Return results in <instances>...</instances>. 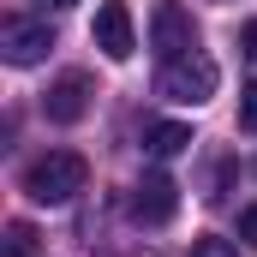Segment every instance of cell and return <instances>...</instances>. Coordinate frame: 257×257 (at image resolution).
<instances>
[{
  "instance_id": "obj_1",
  "label": "cell",
  "mask_w": 257,
  "mask_h": 257,
  "mask_svg": "<svg viewBox=\"0 0 257 257\" xmlns=\"http://www.w3.org/2000/svg\"><path fill=\"white\" fill-rule=\"evenodd\" d=\"M84 180H90V162L78 150H48V156H36L24 168V192L36 203H72L84 192Z\"/></svg>"
},
{
  "instance_id": "obj_2",
  "label": "cell",
  "mask_w": 257,
  "mask_h": 257,
  "mask_svg": "<svg viewBox=\"0 0 257 257\" xmlns=\"http://www.w3.org/2000/svg\"><path fill=\"white\" fill-rule=\"evenodd\" d=\"M215 84H221V72H215V60H203V54L162 60V72H156V96H168V102H186V108L209 102V96H215Z\"/></svg>"
},
{
  "instance_id": "obj_3",
  "label": "cell",
  "mask_w": 257,
  "mask_h": 257,
  "mask_svg": "<svg viewBox=\"0 0 257 257\" xmlns=\"http://www.w3.org/2000/svg\"><path fill=\"white\" fill-rule=\"evenodd\" d=\"M150 42H156V54H162V60L197 54V24H192V12H186L180 0H162V6L150 12Z\"/></svg>"
},
{
  "instance_id": "obj_4",
  "label": "cell",
  "mask_w": 257,
  "mask_h": 257,
  "mask_svg": "<svg viewBox=\"0 0 257 257\" xmlns=\"http://www.w3.org/2000/svg\"><path fill=\"white\" fill-rule=\"evenodd\" d=\"M48 48H54V30L48 24H30V18H6L0 24V54L12 66H36Z\"/></svg>"
},
{
  "instance_id": "obj_5",
  "label": "cell",
  "mask_w": 257,
  "mask_h": 257,
  "mask_svg": "<svg viewBox=\"0 0 257 257\" xmlns=\"http://www.w3.org/2000/svg\"><path fill=\"white\" fill-rule=\"evenodd\" d=\"M42 114L54 120V126H78L84 114H90V78L84 72H66L48 84V96H42Z\"/></svg>"
},
{
  "instance_id": "obj_6",
  "label": "cell",
  "mask_w": 257,
  "mask_h": 257,
  "mask_svg": "<svg viewBox=\"0 0 257 257\" xmlns=\"http://www.w3.org/2000/svg\"><path fill=\"white\" fill-rule=\"evenodd\" d=\"M174 209H180V186H174L168 174H144V180H138V192H132V215H138L144 227L174 221Z\"/></svg>"
},
{
  "instance_id": "obj_7",
  "label": "cell",
  "mask_w": 257,
  "mask_h": 257,
  "mask_svg": "<svg viewBox=\"0 0 257 257\" xmlns=\"http://www.w3.org/2000/svg\"><path fill=\"white\" fill-rule=\"evenodd\" d=\"M90 36H96V48H102L108 60H126L132 48H138V42H132V12H126V0H102Z\"/></svg>"
},
{
  "instance_id": "obj_8",
  "label": "cell",
  "mask_w": 257,
  "mask_h": 257,
  "mask_svg": "<svg viewBox=\"0 0 257 257\" xmlns=\"http://www.w3.org/2000/svg\"><path fill=\"white\" fill-rule=\"evenodd\" d=\"M186 144H192V126H180V120H162V126H150V132H144V150H150L156 162L180 156Z\"/></svg>"
},
{
  "instance_id": "obj_9",
  "label": "cell",
  "mask_w": 257,
  "mask_h": 257,
  "mask_svg": "<svg viewBox=\"0 0 257 257\" xmlns=\"http://www.w3.org/2000/svg\"><path fill=\"white\" fill-rule=\"evenodd\" d=\"M36 227L30 221H6V245H0V257H36Z\"/></svg>"
},
{
  "instance_id": "obj_10",
  "label": "cell",
  "mask_w": 257,
  "mask_h": 257,
  "mask_svg": "<svg viewBox=\"0 0 257 257\" xmlns=\"http://www.w3.org/2000/svg\"><path fill=\"white\" fill-rule=\"evenodd\" d=\"M192 257H239V245H233V239H215V233H203V239L192 245Z\"/></svg>"
},
{
  "instance_id": "obj_11",
  "label": "cell",
  "mask_w": 257,
  "mask_h": 257,
  "mask_svg": "<svg viewBox=\"0 0 257 257\" xmlns=\"http://www.w3.org/2000/svg\"><path fill=\"white\" fill-rule=\"evenodd\" d=\"M239 126H245V132H257V78L239 90Z\"/></svg>"
},
{
  "instance_id": "obj_12",
  "label": "cell",
  "mask_w": 257,
  "mask_h": 257,
  "mask_svg": "<svg viewBox=\"0 0 257 257\" xmlns=\"http://www.w3.org/2000/svg\"><path fill=\"white\" fill-rule=\"evenodd\" d=\"M239 54H245V60H257V24H245V30H239Z\"/></svg>"
},
{
  "instance_id": "obj_13",
  "label": "cell",
  "mask_w": 257,
  "mask_h": 257,
  "mask_svg": "<svg viewBox=\"0 0 257 257\" xmlns=\"http://www.w3.org/2000/svg\"><path fill=\"white\" fill-rule=\"evenodd\" d=\"M239 233H245V239H251V245H257V203H251V209H245V215H239Z\"/></svg>"
},
{
  "instance_id": "obj_14",
  "label": "cell",
  "mask_w": 257,
  "mask_h": 257,
  "mask_svg": "<svg viewBox=\"0 0 257 257\" xmlns=\"http://www.w3.org/2000/svg\"><path fill=\"white\" fill-rule=\"evenodd\" d=\"M42 6H72V0H42Z\"/></svg>"
}]
</instances>
